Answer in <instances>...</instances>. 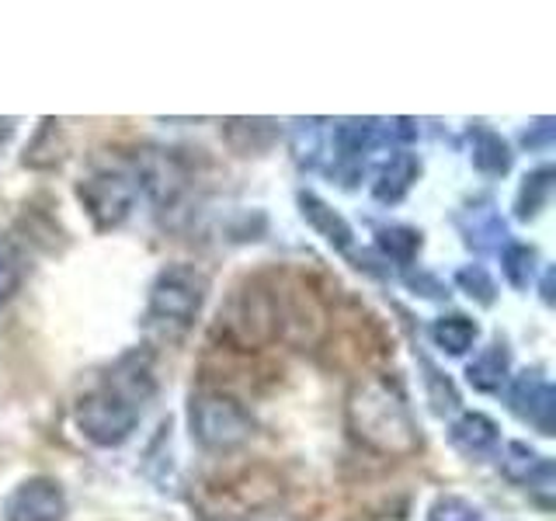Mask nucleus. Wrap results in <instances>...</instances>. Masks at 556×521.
Returning <instances> with one entry per match:
<instances>
[{"label":"nucleus","mask_w":556,"mask_h":521,"mask_svg":"<svg viewBox=\"0 0 556 521\" xmlns=\"http://www.w3.org/2000/svg\"><path fill=\"white\" fill-rule=\"evenodd\" d=\"M511 379V347L504 338H494L486 347L466 361V382L477 393H501Z\"/></svg>","instance_id":"nucleus-14"},{"label":"nucleus","mask_w":556,"mask_h":521,"mask_svg":"<svg viewBox=\"0 0 556 521\" xmlns=\"http://www.w3.org/2000/svg\"><path fill=\"white\" fill-rule=\"evenodd\" d=\"M28 278V251L17 237H0V306L22 292Z\"/></svg>","instance_id":"nucleus-23"},{"label":"nucleus","mask_w":556,"mask_h":521,"mask_svg":"<svg viewBox=\"0 0 556 521\" xmlns=\"http://www.w3.org/2000/svg\"><path fill=\"white\" fill-rule=\"evenodd\" d=\"M275 295V317H278V338L292 344H313L324 330V303L320 295L300 278H286L282 285H271Z\"/></svg>","instance_id":"nucleus-7"},{"label":"nucleus","mask_w":556,"mask_h":521,"mask_svg":"<svg viewBox=\"0 0 556 521\" xmlns=\"http://www.w3.org/2000/svg\"><path fill=\"white\" fill-rule=\"evenodd\" d=\"M425 247V237L421 230H414L407 223H387V226H376V251L393 260L400 268H414L417 254Z\"/></svg>","instance_id":"nucleus-18"},{"label":"nucleus","mask_w":556,"mask_h":521,"mask_svg":"<svg viewBox=\"0 0 556 521\" xmlns=\"http://www.w3.org/2000/svg\"><path fill=\"white\" fill-rule=\"evenodd\" d=\"M529 491V497L539 504L543 511H549L553 508V500H556V466H553V459H546L543 456V462L535 466V473L521 483Z\"/></svg>","instance_id":"nucleus-29"},{"label":"nucleus","mask_w":556,"mask_h":521,"mask_svg":"<svg viewBox=\"0 0 556 521\" xmlns=\"http://www.w3.org/2000/svg\"><path fill=\"white\" fill-rule=\"evenodd\" d=\"M295 202H300V216L306 219V226L327 243V247H334L338 254H348V251L355 247L352 223H348L330 202H324L317 191H300Z\"/></svg>","instance_id":"nucleus-11"},{"label":"nucleus","mask_w":556,"mask_h":521,"mask_svg":"<svg viewBox=\"0 0 556 521\" xmlns=\"http://www.w3.org/2000/svg\"><path fill=\"white\" fill-rule=\"evenodd\" d=\"M553 178H556V170H553L549 164L535 167V170L526 174V178H521L518 195H515V219H518V223H532V219L549 205Z\"/></svg>","instance_id":"nucleus-21"},{"label":"nucleus","mask_w":556,"mask_h":521,"mask_svg":"<svg viewBox=\"0 0 556 521\" xmlns=\"http://www.w3.org/2000/svg\"><path fill=\"white\" fill-rule=\"evenodd\" d=\"M421 178V164L410 150H393L387 153V161L379 164V174L372 181V199L379 205H396L410 195V188Z\"/></svg>","instance_id":"nucleus-13"},{"label":"nucleus","mask_w":556,"mask_h":521,"mask_svg":"<svg viewBox=\"0 0 556 521\" xmlns=\"http://www.w3.org/2000/svg\"><path fill=\"white\" fill-rule=\"evenodd\" d=\"M63 156H66V136L60 129V122L56 118H42V126L35 129L31 143L25 147L22 164L31 167V170H52V167L63 164Z\"/></svg>","instance_id":"nucleus-20"},{"label":"nucleus","mask_w":556,"mask_h":521,"mask_svg":"<svg viewBox=\"0 0 556 521\" xmlns=\"http://www.w3.org/2000/svg\"><path fill=\"white\" fill-rule=\"evenodd\" d=\"M208 300V275L199 265L174 260L153 275L147 292V330L161 341H181L195 327Z\"/></svg>","instance_id":"nucleus-3"},{"label":"nucleus","mask_w":556,"mask_h":521,"mask_svg":"<svg viewBox=\"0 0 556 521\" xmlns=\"http://www.w3.org/2000/svg\"><path fill=\"white\" fill-rule=\"evenodd\" d=\"M448 445L466 459H483L497 452L501 445V428L494 417H486L483 410H463L456 421L448 424Z\"/></svg>","instance_id":"nucleus-12"},{"label":"nucleus","mask_w":556,"mask_h":521,"mask_svg":"<svg viewBox=\"0 0 556 521\" xmlns=\"http://www.w3.org/2000/svg\"><path fill=\"white\" fill-rule=\"evenodd\" d=\"M282 129L271 118H226L223 122V139L237 156H261L268 153Z\"/></svg>","instance_id":"nucleus-15"},{"label":"nucleus","mask_w":556,"mask_h":521,"mask_svg":"<svg viewBox=\"0 0 556 521\" xmlns=\"http://www.w3.org/2000/svg\"><path fill=\"white\" fill-rule=\"evenodd\" d=\"M543 303L553 306V268L543 271Z\"/></svg>","instance_id":"nucleus-33"},{"label":"nucleus","mask_w":556,"mask_h":521,"mask_svg":"<svg viewBox=\"0 0 556 521\" xmlns=\"http://www.w3.org/2000/svg\"><path fill=\"white\" fill-rule=\"evenodd\" d=\"M508 407L518 421L532 424L539 434H553V414H556V390L543 369H526L511 379L508 386Z\"/></svg>","instance_id":"nucleus-9"},{"label":"nucleus","mask_w":556,"mask_h":521,"mask_svg":"<svg viewBox=\"0 0 556 521\" xmlns=\"http://www.w3.org/2000/svg\"><path fill=\"white\" fill-rule=\"evenodd\" d=\"M66 494L52 476H28L4 500V521H63Z\"/></svg>","instance_id":"nucleus-10"},{"label":"nucleus","mask_w":556,"mask_h":521,"mask_svg":"<svg viewBox=\"0 0 556 521\" xmlns=\"http://www.w3.org/2000/svg\"><path fill=\"white\" fill-rule=\"evenodd\" d=\"M459 230H463V240L469 247L477 251H501L504 243H508V226L497 216L494 202H483V205H469L466 213L459 216Z\"/></svg>","instance_id":"nucleus-16"},{"label":"nucleus","mask_w":556,"mask_h":521,"mask_svg":"<svg viewBox=\"0 0 556 521\" xmlns=\"http://www.w3.org/2000/svg\"><path fill=\"white\" fill-rule=\"evenodd\" d=\"M77 199L84 205V213L91 216L94 230L109 233L132 216L139 188L126 167L104 164V167H94L91 174H84L77 181Z\"/></svg>","instance_id":"nucleus-6"},{"label":"nucleus","mask_w":556,"mask_h":521,"mask_svg":"<svg viewBox=\"0 0 556 521\" xmlns=\"http://www.w3.org/2000/svg\"><path fill=\"white\" fill-rule=\"evenodd\" d=\"M549 143H553V118H539L535 126L521 132V147H529V150H546Z\"/></svg>","instance_id":"nucleus-32"},{"label":"nucleus","mask_w":556,"mask_h":521,"mask_svg":"<svg viewBox=\"0 0 556 521\" xmlns=\"http://www.w3.org/2000/svg\"><path fill=\"white\" fill-rule=\"evenodd\" d=\"M344 424L362 448L382 459H410L425 445L421 424H417L404 390L387 376L355 382V390L344 399Z\"/></svg>","instance_id":"nucleus-2"},{"label":"nucleus","mask_w":556,"mask_h":521,"mask_svg":"<svg viewBox=\"0 0 556 521\" xmlns=\"http://www.w3.org/2000/svg\"><path fill=\"white\" fill-rule=\"evenodd\" d=\"M22 223H25V240H31V243H42L46 251H56V240L52 237H63V230L56 226V219L52 216H46V213H39V208H28V213L22 216Z\"/></svg>","instance_id":"nucleus-30"},{"label":"nucleus","mask_w":556,"mask_h":521,"mask_svg":"<svg viewBox=\"0 0 556 521\" xmlns=\"http://www.w3.org/2000/svg\"><path fill=\"white\" fill-rule=\"evenodd\" d=\"M153 393H156L153 355L132 347V352L115 358L112 369L77 399L74 424L91 445L118 448L132 439V431Z\"/></svg>","instance_id":"nucleus-1"},{"label":"nucleus","mask_w":556,"mask_h":521,"mask_svg":"<svg viewBox=\"0 0 556 521\" xmlns=\"http://www.w3.org/2000/svg\"><path fill=\"white\" fill-rule=\"evenodd\" d=\"M289 143H292L295 164H300V167H317L320 156H324V147H327L324 122L320 118H300V122H292Z\"/></svg>","instance_id":"nucleus-24"},{"label":"nucleus","mask_w":556,"mask_h":521,"mask_svg":"<svg viewBox=\"0 0 556 521\" xmlns=\"http://www.w3.org/2000/svg\"><path fill=\"white\" fill-rule=\"evenodd\" d=\"M11 132H14V118H0V147L8 143Z\"/></svg>","instance_id":"nucleus-34"},{"label":"nucleus","mask_w":556,"mask_h":521,"mask_svg":"<svg viewBox=\"0 0 556 521\" xmlns=\"http://www.w3.org/2000/svg\"><path fill=\"white\" fill-rule=\"evenodd\" d=\"M539 462H543V456H539L532 445H526V442H508V445H504L501 469H504V476H508L511 483H526L535 473Z\"/></svg>","instance_id":"nucleus-27"},{"label":"nucleus","mask_w":556,"mask_h":521,"mask_svg":"<svg viewBox=\"0 0 556 521\" xmlns=\"http://www.w3.org/2000/svg\"><path fill=\"white\" fill-rule=\"evenodd\" d=\"M497 254H501L504 282H508L511 289H518V292H526L535 282V275H539V251L532 247V243L508 240Z\"/></svg>","instance_id":"nucleus-22"},{"label":"nucleus","mask_w":556,"mask_h":521,"mask_svg":"<svg viewBox=\"0 0 556 521\" xmlns=\"http://www.w3.org/2000/svg\"><path fill=\"white\" fill-rule=\"evenodd\" d=\"M473 167L483 174V178H504L515 167V153L511 143L494 129H477L473 132V153H469Z\"/></svg>","instance_id":"nucleus-19"},{"label":"nucleus","mask_w":556,"mask_h":521,"mask_svg":"<svg viewBox=\"0 0 556 521\" xmlns=\"http://www.w3.org/2000/svg\"><path fill=\"white\" fill-rule=\"evenodd\" d=\"M428 338H431L434 347H439V352H445L452 358H463V355H469L477 347L480 327H477L473 317H466V313H445V317L431 320Z\"/></svg>","instance_id":"nucleus-17"},{"label":"nucleus","mask_w":556,"mask_h":521,"mask_svg":"<svg viewBox=\"0 0 556 521\" xmlns=\"http://www.w3.org/2000/svg\"><path fill=\"white\" fill-rule=\"evenodd\" d=\"M421 372H425L421 379H425V396H428L431 410L439 414V417L459 410V390H456V382H452L439 369V365H434L431 358H425V355H421Z\"/></svg>","instance_id":"nucleus-25"},{"label":"nucleus","mask_w":556,"mask_h":521,"mask_svg":"<svg viewBox=\"0 0 556 521\" xmlns=\"http://www.w3.org/2000/svg\"><path fill=\"white\" fill-rule=\"evenodd\" d=\"M480 508L459 494H439L428 508V521H480Z\"/></svg>","instance_id":"nucleus-28"},{"label":"nucleus","mask_w":556,"mask_h":521,"mask_svg":"<svg viewBox=\"0 0 556 521\" xmlns=\"http://www.w3.org/2000/svg\"><path fill=\"white\" fill-rule=\"evenodd\" d=\"M132 181L143 195L156 205V208H178V202L185 199L191 170L174 150H143L132 164Z\"/></svg>","instance_id":"nucleus-8"},{"label":"nucleus","mask_w":556,"mask_h":521,"mask_svg":"<svg viewBox=\"0 0 556 521\" xmlns=\"http://www.w3.org/2000/svg\"><path fill=\"white\" fill-rule=\"evenodd\" d=\"M219 330L240 352H257L278 338L275 295L265 278H243L219 309Z\"/></svg>","instance_id":"nucleus-4"},{"label":"nucleus","mask_w":556,"mask_h":521,"mask_svg":"<svg viewBox=\"0 0 556 521\" xmlns=\"http://www.w3.org/2000/svg\"><path fill=\"white\" fill-rule=\"evenodd\" d=\"M456 285L480 306H494L497 303V282L483 265H463L456 271Z\"/></svg>","instance_id":"nucleus-26"},{"label":"nucleus","mask_w":556,"mask_h":521,"mask_svg":"<svg viewBox=\"0 0 556 521\" xmlns=\"http://www.w3.org/2000/svg\"><path fill=\"white\" fill-rule=\"evenodd\" d=\"M254 414L223 390H199L188 399V431L208 452H230L254 439Z\"/></svg>","instance_id":"nucleus-5"},{"label":"nucleus","mask_w":556,"mask_h":521,"mask_svg":"<svg viewBox=\"0 0 556 521\" xmlns=\"http://www.w3.org/2000/svg\"><path fill=\"white\" fill-rule=\"evenodd\" d=\"M404 282H407V289H414L417 295H425V300H448V285L445 282H439L434 275H428V271H407L404 275Z\"/></svg>","instance_id":"nucleus-31"}]
</instances>
